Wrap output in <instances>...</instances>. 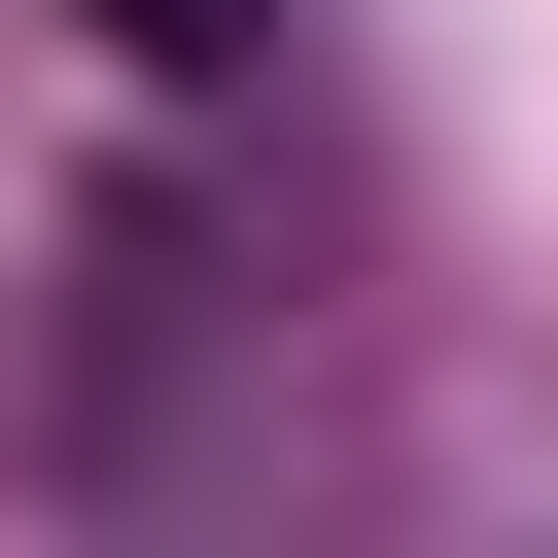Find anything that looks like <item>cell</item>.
Wrapping results in <instances>:
<instances>
[{"instance_id":"1","label":"cell","mask_w":558,"mask_h":558,"mask_svg":"<svg viewBox=\"0 0 558 558\" xmlns=\"http://www.w3.org/2000/svg\"><path fill=\"white\" fill-rule=\"evenodd\" d=\"M70 35H105V70H244L279 0H70Z\"/></svg>"}]
</instances>
